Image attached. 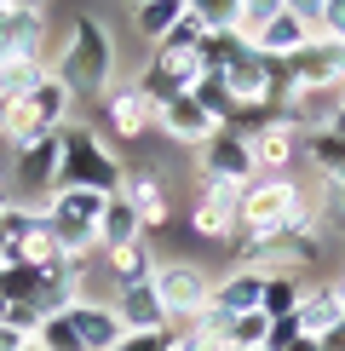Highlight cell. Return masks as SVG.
Segmentation results:
<instances>
[{
	"mask_svg": "<svg viewBox=\"0 0 345 351\" xmlns=\"http://www.w3.org/2000/svg\"><path fill=\"white\" fill-rule=\"evenodd\" d=\"M104 115H110V127L121 138H144L155 127V104L138 93V86H110L104 93Z\"/></svg>",
	"mask_w": 345,
	"mask_h": 351,
	"instance_id": "14",
	"label": "cell"
},
{
	"mask_svg": "<svg viewBox=\"0 0 345 351\" xmlns=\"http://www.w3.org/2000/svg\"><path fill=\"white\" fill-rule=\"evenodd\" d=\"M299 334H305V328H299V317H270V340H265V351H288Z\"/></svg>",
	"mask_w": 345,
	"mask_h": 351,
	"instance_id": "39",
	"label": "cell"
},
{
	"mask_svg": "<svg viewBox=\"0 0 345 351\" xmlns=\"http://www.w3.org/2000/svg\"><path fill=\"white\" fill-rule=\"evenodd\" d=\"M277 12H288V0H242V23H236V35H259V29H265L270 18H277Z\"/></svg>",
	"mask_w": 345,
	"mask_h": 351,
	"instance_id": "37",
	"label": "cell"
},
{
	"mask_svg": "<svg viewBox=\"0 0 345 351\" xmlns=\"http://www.w3.org/2000/svg\"><path fill=\"white\" fill-rule=\"evenodd\" d=\"M190 98H196V104L207 110L219 127L236 121V98H230V81H225V75H213V69H201V81L190 86Z\"/></svg>",
	"mask_w": 345,
	"mask_h": 351,
	"instance_id": "30",
	"label": "cell"
},
{
	"mask_svg": "<svg viewBox=\"0 0 345 351\" xmlns=\"http://www.w3.org/2000/svg\"><path fill=\"white\" fill-rule=\"evenodd\" d=\"M288 69H294L299 86H345V40L311 35L305 47L288 58Z\"/></svg>",
	"mask_w": 345,
	"mask_h": 351,
	"instance_id": "11",
	"label": "cell"
},
{
	"mask_svg": "<svg viewBox=\"0 0 345 351\" xmlns=\"http://www.w3.org/2000/svg\"><path fill=\"white\" fill-rule=\"evenodd\" d=\"M334 133H340V138H345V110H340V121H334Z\"/></svg>",
	"mask_w": 345,
	"mask_h": 351,
	"instance_id": "48",
	"label": "cell"
},
{
	"mask_svg": "<svg viewBox=\"0 0 345 351\" xmlns=\"http://www.w3.org/2000/svg\"><path fill=\"white\" fill-rule=\"evenodd\" d=\"M58 156H64V127H58V133H40V138L18 156V184H23V190H47V196H52V184H58Z\"/></svg>",
	"mask_w": 345,
	"mask_h": 351,
	"instance_id": "15",
	"label": "cell"
},
{
	"mask_svg": "<svg viewBox=\"0 0 345 351\" xmlns=\"http://www.w3.org/2000/svg\"><path fill=\"white\" fill-rule=\"evenodd\" d=\"M305 190H299L294 179H253L242 184V230H282L294 213H305Z\"/></svg>",
	"mask_w": 345,
	"mask_h": 351,
	"instance_id": "6",
	"label": "cell"
},
{
	"mask_svg": "<svg viewBox=\"0 0 345 351\" xmlns=\"http://www.w3.org/2000/svg\"><path fill=\"white\" fill-rule=\"evenodd\" d=\"M219 340L230 351H259V346L270 340V317L265 311H242V317H230V323L219 328Z\"/></svg>",
	"mask_w": 345,
	"mask_h": 351,
	"instance_id": "32",
	"label": "cell"
},
{
	"mask_svg": "<svg viewBox=\"0 0 345 351\" xmlns=\"http://www.w3.org/2000/svg\"><path fill=\"white\" fill-rule=\"evenodd\" d=\"M133 6H138V0H133Z\"/></svg>",
	"mask_w": 345,
	"mask_h": 351,
	"instance_id": "51",
	"label": "cell"
},
{
	"mask_svg": "<svg viewBox=\"0 0 345 351\" xmlns=\"http://www.w3.org/2000/svg\"><path fill=\"white\" fill-rule=\"evenodd\" d=\"M121 184H127V167L115 162L104 144L86 127H64V156H58V184L52 190H104V196H115Z\"/></svg>",
	"mask_w": 345,
	"mask_h": 351,
	"instance_id": "4",
	"label": "cell"
},
{
	"mask_svg": "<svg viewBox=\"0 0 345 351\" xmlns=\"http://www.w3.org/2000/svg\"><path fill=\"white\" fill-rule=\"evenodd\" d=\"M201 81V58L196 52H172V47H155V58L138 69V93L150 98V104H167V98L190 93V86Z\"/></svg>",
	"mask_w": 345,
	"mask_h": 351,
	"instance_id": "9",
	"label": "cell"
},
{
	"mask_svg": "<svg viewBox=\"0 0 345 351\" xmlns=\"http://www.w3.org/2000/svg\"><path fill=\"white\" fill-rule=\"evenodd\" d=\"M64 317H69V328H75L81 351H115V346L127 340V323L115 317L110 300H75Z\"/></svg>",
	"mask_w": 345,
	"mask_h": 351,
	"instance_id": "13",
	"label": "cell"
},
{
	"mask_svg": "<svg viewBox=\"0 0 345 351\" xmlns=\"http://www.w3.org/2000/svg\"><path fill=\"white\" fill-rule=\"evenodd\" d=\"M6 12L12 6H0V58H6Z\"/></svg>",
	"mask_w": 345,
	"mask_h": 351,
	"instance_id": "46",
	"label": "cell"
},
{
	"mask_svg": "<svg viewBox=\"0 0 345 351\" xmlns=\"http://www.w3.org/2000/svg\"><path fill=\"white\" fill-rule=\"evenodd\" d=\"M6 305H12V300H6V294H0V323H6Z\"/></svg>",
	"mask_w": 345,
	"mask_h": 351,
	"instance_id": "49",
	"label": "cell"
},
{
	"mask_svg": "<svg viewBox=\"0 0 345 351\" xmlns=\"http://www.w3.org/2000/svg\"><path fill=\"white\" fill-rule=\"evenodd\" d=\"M179 18H184V0H138V6H133L138 35H150V40H162Z\"/></svg>",
	"mask_w": 345,
	"mask_h": 351,
	"instance_id": "33",
	"label": "cell"
},
{
	"mask_svg": "<svg viewBox=\"0 0 345 351\" xmlns=\"http://www.w3.org/2000/svg\"><path fill=\"white\" fill-rule=\"evenodd\" d=\"M288 351H322V340H311V334H299V340L288 346Z\"/></svg>",
	"mask_w": 345,
	"mask_h": 351,
	"instance_id": "44",
	"label": "cell"
},
{
	"mask_svg": "<svg viewBox=\"0 0 345 351\" xmlns=\"http://www.w3.org/2000/svg\"><path fill=\"white\" fill-rule=\"evenodd\" d=\"M184 6L207 23V35H213V29H236L242 23V0H184Z\"/></svg>",
	"mask_w": 345,
	"mask_h": 351,
	"instance_id": "35",
	"label": "cell"
},
{
	"mask_svg": "<svg viewBox=\"0 0 345 351\" xmlns=\"http://www.w3.org/2000/svg\"><path fill=\"white\" fill-rule=\"evenodd\" d=\"M121 196L133 202V213H138V225H144V237H150V230H162V225H167V196H162V184H155L150 173H127V184H121Z\"/></svg>",
	"mask_w": 345,
	"mask_h": 351,
	"instance_id": "22",
	"label": "cell"
},
{
	"mask_svg": "<svg viewBox=\"0 0 345 351\" xmlns=\"http://www.w3.org/2000/svg\"><path fill=\"white\" fill-rule=\"evenodd\" d=\"M248 150H253L259 179H282L288 162H294V150H299V133H288L282 121H270V127H259V133L248 138Z\"/></svg>",
	"mask_w": 345,
	"mask_h": 351,
	"instance_id": "18",
	"label": "cell"
},
{
	"mask_svg": "<svg viewBox=\"0 0 345 351\" xmlns=\"http://www.w3.org/2000/svg\"><path fill=\"white\" fill-rule=\"evenodd\" d=\"M201 179H219V184H253L259 167H253V150L236 127H219L207 144H201Z\"/></svg>",
	"mask_w": 345,
	"mask_h": 351,
	"instance_id": "10",
	"label": "cell"
},
{
	"mask_svg": "<svg viewBox=\"0 0 345 351\" xmlns=\"http://www.w3.org/2000/svg\"><path fill=\"white\" fill-rule=\"evenodd\" d=\"M150 288H155V300H162V311L172 323H196L207 311V300H213V276L196 259H162L155 276H150Z\"/></svg>",
	"mask_w": 345,
	"mask_h": 351,
	"instance_id": "5",
	"label": "cell"
},
{
	"mask_svg": "<svg viewBox=\"0 0 345 351\" xmlns=\"http://www.w3.org/2000/svg\"><path fill=\"white\" fill-rule=\"evenodd\" d=\"M0 6H6V0H0Z\"/></svg>",
	"mask_w": 345,
	"mask_h": 351,
	"instance_id": "50",
	"label": "cell"
},
{
	"mask_svg": "<svg viewBox=\"0 0 345 351\" xmlns=\"http://www.w3.org/2000/svg\"><path fill=\"white\" fill-rule=\"evenodd\" d=\"M40 81H47V58H0V104L29 98Z\"/></svg>",
	"mask_w": 345,
	"mask_h": 351,
	"instance_id": "28",
	"label": "cell"
},
{
	"mask_svg": "<svg viewBox=\"0 0 345 351\" xmlns=\"http://www.w3.org/2000/svg\"><path fill=\"white\" fill-rule=\"evenodd\" d=\"M40 133H47V127H40V115L29 110V98H6V104H0V150L23 156Z\"/></svg>",
	"mask_w": 345,
	"mask_h": 351,
	"instance_id": "20",
	"label": "cell"
},
{
	"mask_svg": "<svg viewBox=\"0 0 345 351\" xmlns=\"http://www.w3.org/2000/svg\"><path fill=\"white\" fill-rule=\"evenodd\" d=\"M328 294H334V300H340V311H345V271L334 276V282H328Z\"/></svg>",
	"mask_w": 345,
	"mask_h": 351,
	"instance_id": "45",
	"label": "cell"
},
{
	"mask_svg": "<svg viewBox=\"0 0 345 351\" xmlns=\"http://www.w3.org/2000/svg\"><path fill=\"white\" fill-rule=\"evenodd\" d=\"M288 12H294V18H305V23L316 29V18H322V0H288Z\"/></svg>",
	"mask_w": 345,
	"mask_h": 351,
	"instance_id": "41",
	"label": "cell"
},
{
	"mask_svg": "<svg viewBox=\"0 0 345 351\" xmlns=\"http://www.w3.org/2000/svg\"><path fill=\"white\" fill-rule=\"evenodd\" d=\"M110 75H115L110 29L98 18H75L69 23V47L58 52V81L69 93H110Z\"/></svg>",
	"mask_w": 345,
	"mask_h": 351,
	"instance_id": "3",
	"label": "cell"
},
{
	"mask_svg": "<svg viewBox=\"0 0 345 351\" xmlns=\"http://www.w3.org/2000/svg\"><path fill=\"white\" fill-rule=\"evenodd\" d=\"M316 208L294 213L282 230H242L236 242H230V254H236V265L248 271H311L316 259H322V237H316Z\"/></svg>",
	"mask_w": 345,
	"mask_h": 351,
	"instance_id": "1",
	"label": "cell"
},
{
	"mask_svg": "<svg viewBox=\"0 0 345 351\" xmlns=\"http://www.w3.org/2000/svg\"><path fill=\"white\" fill-rule=\"evenodd\" d=\"M305 294H311V288L299 282V271H265V294H259V311H265V317H294Z\"/></svg>",
	"mask_w": 345,
	"mask_h": 351,
	"instance_id": "25",
	"label": "cell"
},
{
	"mask_svg": "<svg viewBox=\"0 0 345 351\" xmlns=\"http://www.w3.org/2000/svg\"><path fill=\"white\" fill-rule=\"evenodd\" d=\"M138 237H144V225H138L133 202L115 190L104 202V219H98V254H110V247H121V242H138Z\"/></svg>",
	"mask_w": 345,
	"mask_h": 351,
	"instance_id": "23",
	"label": "cell"
},
{
	"mask_svg": "<svg viewBox=\"0 0 345 351\" xmlns=\"http://www.w3.org/2000/svg\"><path fill=\"white\" fill-rule=\"evenodd\" d=\"M259 351H265V346H259Z\"/></svg>",
	"mask_w": 345,
	"mask_h": 351,
	"instance_id": "52",
	"label": "cell"
},
{
	"mask_svg": "<svg viewBox=\"0 0 345 351\" xmlns=\"http://www.w3.org/2000/svg\"><path fill=\"white\" fill-rule=\"evenodd\" d=\"M69 98H75V93L58 81V69H47V81L29 93V110L40 115V127H47V133H58V127H64V115H69Z\"/></svg>",
	"mask_w": 345,
	"mask_h": 351,
	"instance_id": "27",
	"label": "cell"
},
{
	"mask_svg": "<svg viewBox=\"0 0 345 351\" xmlns=\"http://www.w3.org/2000/svg\"><path fill=\"white\" fill-rule=\"evenodd\" d=\"M201 40H207V23H201V18H196V12H190V6H184V18H179V23H172V29H167V35H162V40H155V47H172V52H201Z\"/></svg>",
	"mask_w": 345,
	"mask_h": 351,
	"instance_id": "34",
	"label": "cell"
},
{
	"mask_svg": "<svg viewBox=\"0 0 345 351\" xmlns=\"http://www.w3.org/2000/svg\"><path fill=\"white\" fill-rule=\"evenodd\" d=\"M190 230L201 242H236L242 237V184H219V179H207L201 184V196H196V208H190Z\"/></svg>",
	"mask_w": 345,
	"mask_h": 351,
	"instance_id": "7",
	"label": "cell"
},
{
	"mask_svg": "<svg viewBox=\"0 0 345 351\" xmlns=\"http://www.w3.org/2000/svg\"><path fill=\"white\" fill-rule=\"evenodd\" d=\"M299 150H305V162L322 173V179H340V173H345V138L334 133V127H322V133H305V138H299Z\"/></svg>",
	"mask_w": 345,
	"mask_h": 351,
	"instance_id": "29",
	"label": "cell"
},
{
	"mask_svg": "<svg viewBox=\"0 0 345 351\" xmlns=\"http://www.w3.org/2000/svg\"><path fill=\"white\" fill-rule=\"evenodd\" d=\"M167 328H172V351H230L219 334H207L201 323H172L167 317Z\"/></svg>",
	"mask_w": 345,
	"mask_h": 351,
	"instance_id": "36",
	"label": "cell"
},
{
	"mask_svg": "<svg viewBox=\"0 0 345 351\" xmlns=\"http://www.w3.org/2000/svg\"><path fill=\"white\" fill-rule=\"evenodd\" d=\"M6 6H18V12H47L52 0H6Z\"/></svg>",
	"mask_w": 345,
	"mask_h": 351,
	"instance_id": "43",
	"label": "cell"
},
{
	"mask_svg": "<svg viewBox=\"0 0 345 351\" xmlns=\"http://www.w3.org/2000/svg\"><path fill=\"white\" fill-rule=\"evenodd\" d=\"M110 271H115V288H133V282H150V276H155V265H162V259H155L150 254V242H121V247H110Z\"/></svg>",
	"mask_w": 345,
	"mask_h": 351,
	"instance_id": "24",
	"label": "cell"
},
{
	"mask_svg": "<svg viewBox=\"0 0 345 351\" xmlns=\"http://www.w3.org/2000/svg\"><path fill=\"white\" fill-rule=\"evenodd\" d=\"M155 133L172 138V144H190V150H201V144L219 133V121H213V115L201 110L190 93H179V98H167V104H155Z\"/></svg>",
	"mask_w": 345,
	"mask_h": 351,
	"instance_id": "12",
	"label": "cell"
},
{
	"mask_svg": "<svg viewBox=\"0 0 345 351\" xmlns=\"http://www.w3.org/2000/svg\"><path fill=\"white\" fill-rule=\"evenodd\" d=\"M0 190H6V184H0Z\"/></svg>",
	"mask_w": 345,
	"mask_h": 351,
	"instance_id": "53",
	"label": "cell"
},
{
	"mask_svg": "<svg viewBox=\"0 0 345 351\" xmlns=\"http://www.w3.org/2000/svg\"><path fill=\"white\" fill-rule=\"evenodd\" d=\"M311 35H316V29H311L305 18H294V12H277V18H270V23L253 35V47L265 52V58H282V64H288V58H294L299 47H305Z\"/></svg>",
	"mask_w": 345,
	"mask_h": 351,
	"instance_id": "19",
	"label": "cell"
},
{
	"mask_svg": "<svg viewBox=\"0 0 345 351\" xmlns=\"http://www.w3.org/2000/svg\"><path fill=\"white\" fill-rule=\"evenodd\" d=\"M340 110H345V86H299L294 81V93L277 104V121L288 127V133H322V127H334L340 121Z\"/></svg>",
	"mask_w": 345,
	"mask_h": 351,
	"instance_id": "8",
	"label": "cell"
},
{
	"mask_svg": "<svg viewBox=\"0 0 345 351\" xmlns=\"http://www.w3.org/2000/svg\"><path fill=\"white\" fill-rule=\"evenodd\" d=\"M29 340V334H18V328H12V323H0V351H18Z\"/></svg>",
	"mask_w": 345,
	"mask_h": 351,
	"instance_id": "42",
	"label": "cell"
},
{
	"mask_svg": "<svg viewBox=\"0 0 345 351\" xmlns=\"http://www.w3.org/2000/svg\"><path fill=\"white\" fill-rule=\"evenodd\" d=\"M248 47H253V40H248V35H236V29H213V35L201 40V52H196V58H201V69H213V75H225V69L236 64V58L248 52Z\"/></svg>",
	"mask_w": 345,
	"mask_h": 351,
	"instance_id": "31",
	"label": "cell"
},
{
	"mask_svg": "<svg viewBox=\"0 0 345 351\" xmlns=\"http://www.w3.org/2000/svg\"><path fill=\"white\" fill-rule=\"evenodd\" d=\"M40 346H47V351H81L69 317H47V323H40Z\"/></svg>",
	"mask_w": 345,
	"mask_h": 351,
	"instance_id": "38",
	"label": "cell"
},
{
	"mask_svg": "<svg viewBox=\"0 0 345 351\" xmlns=\"http://www.w3.org/2000/svg\"><path fill=\"white\" fill-rule=\"evenodd\" d=\"M299 328H305L311 334V340H328V334H334L340 323H345V311H340V300L334 294H328V288H311V294L305 300H299Z\"/></svg>",
	"mask_w": 345,
	"mask_h": 351,
	"instance_id": "26",
	"label": "cell"
},
{
	"mask_svg": "<svg viewBox=\"0 0 345 351\" xmlns=\"http://www.w3.org/2000/svg\"><path fill=\"white\" fill-rule=\"evenodd\" d=\"M6 323L18 328V334H40V323H47V317H40L35 305H23V300H12V305H6Z\"/></svg>",
	"mask_w": 345,
	"mask_h": 351,
	"instance_id": "40",
	"label": "cell"
},
{
	"mask_svg": "<svg viewBox=\"0 0 345 351\" xmlns=\"http://www.w3.org/2000/svg\"><path fill=\"white\" fill-rule=\"evenodd\" d=\"M6 58H47V12H6Z\"/></svg>",
	"mask_w": 345,
	"mask_h": 351,
	"instance_id": "21",
	"label": "cell"
},
{
	"mask_svg": "<svg viewBox=\"0 0 345 351\" xmlns=\"http://www.w3.org/2000/svg\"><path fill=\"white\" fill-rule=\"evenodd\" d=\"M18 351H47V346H40V334H29V340H23Z\"/></svg>",
	"mask_w": 345,
	"mask_h": 351,
	"instance_id": "47",
	"label": "cell"
},
{
	"mask_svg": "<svg viewBox=\"0 0 345 351\" xmlns=\"http://www.w3.org/2000/svg\"><path fill=\"white\" fill-rule=\"evenodd\" d=\"M115 317L127 323V334H155V328H167V311H162V300H155V288L150 282H133V288H115Z\"/></svg>",
	"mask_w": 345,
	"mask_h": 351,
	"instance_id": "17",
	"label": "cell"
},
{
	"mask_svg": "<svg viewBox=\"0 0 345 351\" xmlns=\"http://www.w3.org/2000/svg\"><path fill=\"white\" fill-rule=\"evenodd\" d=\"M104 190H52L47 196V230H52V242H58V254H64V265L81 276L86 265V254L98 247V219H104Z\"/></svg>",
	"mask_w": 345,
	"mask_h": 351,
	"instance_id": "2",
	"label": "cell"
},
{
	"mask_svg": "<svg viewBox=\"0 0 345 351\" xmlns=\"http://www.w3.org/2000/svg\"><path fill=\"white\" fill-rule=\"evenodd\" d=\"M259 294H265V271H248V265H236L230 276H213V311H225V317H242V311H259Z\"/></svg>",
	"mask_w": 345,
	"mask_h": 351,
	"instance_id": "16",
	"label": "cell"
}]
</instances>
